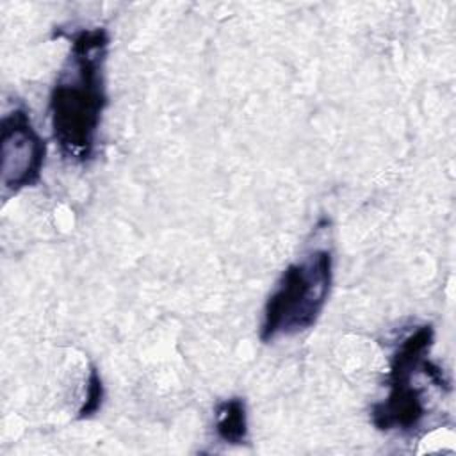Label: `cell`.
I'll list each match as a JSON object with an SVG mask.
<instances>
[{"label":"cell","instance_id":"obj_1","mask_svg":"<svg viewBox=\"0 0 456 456\" xmlns=\"http://www.w3.org/2000/svg\"><path fill=\"white\" fill-rule=\"evenodd\" d=\"M57 36L69 39V53L50 91L52 137L68 160L89 162L109 103L105 87L109 34L103 27H94Z\"/></svg>","mask_w":456,"mask_h":456},{"label":"cell","instance_id":"obj_5","mask_svg":"<svg viewBox=\"0 0 456 456\" xmlns=\"http://www.w3.org/2000/svg\"><path fill=\"white\" fill-rule=\"evenodd\" d=\"M216 435L224 444L240 445L248 440V411L240 397H230L216 406Z\"/></svg>","mask_w":456,"mask_h":456},{"label":"cell","instance_id":"obj_2","mask_svg":"<svg viewBox=\"0 0 456 456\" xmlns=\"http://www.w3.org/2000/svg\"><path fill=\"white\" fill-rule=\"evenodd\" d=\"M333 285V256L314 249L289 264L264 305L260 340L292 337L315 326Z\"/></svg>","mask_w":456,"mask_h":456},{"label":"cell","instance_id":"obj_4","mask_svg":"<svg viewBox=\"0 0 456 456\" xmlns=\"http://www.w3.org/2000/svg\"><path fill=\"white\" fill-rule=\"evenodd\" d=\"M2 185L16 194L41 180L46 141L34 128L25 109H14L2 118Z\"/></svg>","mask_w":456,"mask_h":456},{"label":"cell","instance_id":"obj_3","mask_svg":"<svg viewBox=\"0 0 456 456\" xmlns=\"http://www.w3.org/2000/svg\"><path fill=\"white\" fill-rule=\"evenodd\" d=\"M435 340L431 324H422L408 333L395 347L390 358L388 370V395L372 406V424L379 431L413 433L428 413L426 388L415 383L422 372L428 353Z\"/></svg>","mask_w":456,"mask_h":456},{"label":"cell","instance_id":"obj_6","mask_svg":"<svg viewBox=\"0 0 456 456\" xmlns=\"http://www.w3.org/2000/svg\"><path fill=\"white\" fill-rule=\"evenodd\" d=\"M102 399H103V385H102V378L98 374V370L93 367L89 379H87V394H86V401L78 410V419H87L93 413H96L102 406Z\"/></svg>","mask_w":456,"mask_h":456}]
</instances>
